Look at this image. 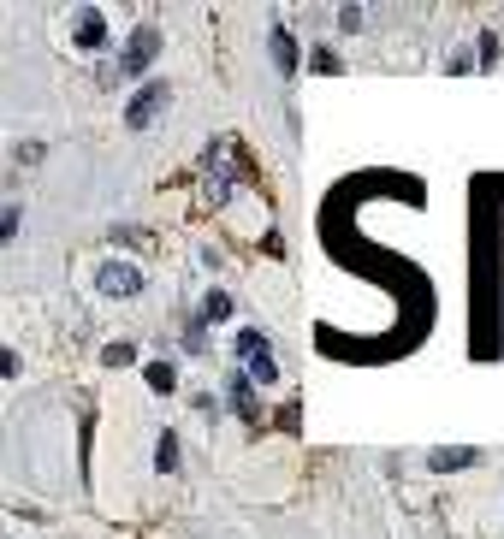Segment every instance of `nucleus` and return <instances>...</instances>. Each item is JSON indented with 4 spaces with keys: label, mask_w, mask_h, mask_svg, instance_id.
Instances as JSON below:
<instances>
[{
    "label": "nucleus",
    "mask_w": 504,
    "mask_h": 539,
    "mask_svg": "<svg viewBox=\"0 0 504 539\" xmlns=\"http://www.w3.org/2000/svg\"><path fill=\"white\" fill-rule=\"evenodd\" d=\"M475 463V451H433V469L439 474H451V469H469Z\"/></svg>",
    "instance_id": "obj_6"
},
{
    "label": "nucleus",
    "mask_w": 504,
    "mask_h": 539,
    "mask_svg": "<svg viewBox=\"0 0 504 539\" xmlns=\"http://www.w3.org/2000/svg\"><path fill=\"white\" fill-rule=\"evenodd\" d=\"M226 314H231V297H226V291H214V297L202 302V320H226Z\"/></svg>",
    "instance_id": "obj_8"
},
{
    "label": "nucleus",
    "mask_w": 504,
    "mask_h": 539,
    "mask_svg": "<svg viewBox=\"0 0 504 539\" xmlns=\"http://www.w3.org/2000/svg\"><path fill=\"white\" fill-rule=\"evenodd\" d=\"M95 284L107 291V297H137V291H143V273L125 267V261H107V267L95 273Z\"/></svg>",
    "instance_id": "obj_2"
},
{
    "label": "nucleus",
    "mask_w": 504,
    "mask_h": 539,
    "mask_svg": "<svg viewBox=\"0 0 504 539\" xmlns=\"http://www.w3.org/2000/svg\"><path fill=\"white\" fill-rule=\"evenodd\" d=\"M101 42H107V24H101L95 13H84L77 18V48H101Z\"/></svg>",
    "instance_id": "obj_5"
},
{
    "label": "nucleus",
    "mask_w": 504,
    "mask_h": 539,
    "mask_svg": "<svg viewBox=\"0 0 504 539\" xmlns=\"http://www.w3.org/2000/svg\"><path fill=\"white\" fill-rule=\"evenodd\" d=\"M315 71H338V54H332V48H315Z\"/></svg>",
    "instance_id": "obj_12"
},
{
    "label": "nucleus",
    "mask_w": 504,
    "mask_h": 539,
    "mask_svg": "<svg viewBox=\"0 0 504 539\" xmlns=\"http://www.w3.org/2000/svg\"><path fill=\"white\" fill-rule=\"evenodd\" d=\"M148 385H155V391H173V368H166V362H155V368H148Z\"/></svg>",
    "instance_id": "obj_11"
},
{
    "label": "nucleus",
    "mask_w": 504,
    "mask_h": 539,
    "mask_svg": "<svg viewBox=\"0 0 504 539\" xmlns=\"http://www.w3.org/2000/svg\"><path fill=\"white\" fill-rule=\"evenodd\" d=\"M155 463H160V469H166V474L178 469V439H173V433H166V439H160V456H155Z\"/></svg>",
    "instance_id": "obj_10"
},
{
    "label": "nucleus",
    "mask_w": 504,
    "mask_h": 539,
    "mask_svg": "<svg viewBox=\"0 0 504 539\" xmlns=\"http://www.w3.org/2000/svg\"><path fill=\"white\" fill-rule=\"evenodd\" d=\"M274 59H279V71H297V42H291L285 30L274 36Z\"/></svg>",
    "instance_id": "obj_7"
},
{
    "label": "nucleus",
    "mask_w": 504,
    "mask_h": 539,
    "mask_svg": "<svg viewBox=\"0 0 504 539\" xmlns=\"http://www.w3.org/2000/svg\"><path fill=\"white\" fill-rule=\"evenodd\" d=\"M231 403H238V409H244V415H256V398H249V380H244V373L231 380Z\"/></svg>",
    "instance_id": "obj_9"
},
{
    "label": "nucleus",
    "mask_w": 504,
    "mask_h": 539,
    "mask_svg": "<svg viewBox=\"0 0 504 539\" xmlns=\"http://www.w3.org/2000/svg\"><path fill=\"white\" fill-rule=\"evenodd\" d=\"M238 355H244L249 368H256V380H261V385H274V380H279V368L267 362V338H261L256 327H244V332H238Z\"/></svg>",
    "instance_id": "obj_1"
},
{
    "label": "nucleus",
    "mask_w": 504,
    "mask_h": 539,
    "mask_svg": "<svg viewBox=\"0 0 504 539\" xmlns=\"http://www.w3.org/2000/svg\"><path fill=\"white\" fill-rule=\"evenodd\" d=\"M160 101H166V89H143V95H137V101H130V125H148V119H155L160 113Z\"/></svg>",
    "instance_id": "obj_4"
},
{
    "label": "nucleus",
    "mask_w": 504,
    "mask_h": 539,
    "mask_svg": "<svg viewBox=\"0 0 504 539\" xmlns=\"http://www.w3.org/2000/svg\"><path fill=\"white\" fill-rule=\"evenodd\" d=\"M155 48H160L155 30H137V36H130V54H125V71H143L148 59H155Z\"/></svg>",
    "instance_id": "obj_3"
}]
</instances>
